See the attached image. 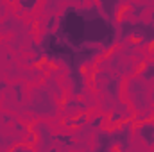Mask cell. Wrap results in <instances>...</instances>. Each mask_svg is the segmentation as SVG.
Masks as SVG:
<instances>
[{
    "mask_svg": "<svg viewBox=\"0 0 154 152\" xmlns=\"http://www.w3.org/2000/svg\"><path fill=\"white\" fill-rule=\"evenodd\" d=\"M75 50L93 47L109 54L118 43V29L109 18H106L97 2L66 4L57 13V25L54 31Z\"/></svg>",
    "mask_w": 154,
    "mask_h": 152,
    "instance_id": "6da1fadb",
    "label": "cell"
},
{
    "mask_svg": "<svg viewBox=\"0 0 154 152\" xmlns=\"http://www.w3.org/2000/svg\"><path fill=\"white\" fill-rule=\"evenodd\" d=\"M39 50L41 56L48 63L63 65L68 72V81L72 86V93L75 97L84 95L86 91V63L79 56V50L70 47L63 38H59L56 32H43L39 38Z\"/></svg>",
    "mask_w": 154,
    "mask_h": 152,
    "instance_id": "7a4b0ae2",
    "label": "cell"
},
{
    "mask_svg": "<svg viewBox=\"0 0 154 152\" xmlns=\"http://www.w3.org/2000/svg\"><path fill=\"white\" fill-rule=\"evenodd\" d=\"M129 39H134L140 45H152L154 43V23L145 20H131Z\"/></svg>",
    "mask_w": 154,
    "mask_h": 152,
    "instance_id": "3957f363",
    "label": "cell"
},
{
    "mask_svg": "<svg viewBox=\"0 0 154 152\" xmlns=\"http://www.w3.org/2000/svg\"><path fill=\"white\" fill-rule=\"evenodd\" d=\"M136 138L149 149H154V120H147V122H142V123H136L134 125V131Z\"/></svg>",
    "mask_w": 154,
    "mask_h": 152,
    "instance_id": "277c9868",
    "label": "cell"
},
{
    "mask_svg": "<svg viewBox=\"0 0 154 152\" xmlns=\"http://www.w3.org/2000/svg\"><path fill=\"white\" fill-rule=\"evenodd\" d=\"M97 5H99L100 13L106 18H109L113 23H118L120 22L118 20V11L122 7V2H118V0H100V2H97Z\"/></svg>",
    "mask_w": 154,
    "mask_h": 152,
    "instance_id": "5b68a950",
    "label": "cell"
},
{
    "mask_svg": "<svg viewBox=\"0 0 154 152\" xmlns=\"http://www.w3.org/2000/svg\"><path fill=\"white\" fill-rule=\"evenodd\" d=\"M88 120H90V113L88 111H81L79 114H74L72 118H66L63 122V125L65 127H70V129H75V127H82Z\"/></svg>",
    "mask_w": 154,
    "mask_h": 152,
    "instance_id": "8992f818",
    "label": "cell"
},
{
    "mask_svg": "<svg viewBox=\"0 0 154 152\" xmlns=\"http://www.w3.org/2000/svg\"><path fill=\"white\" fill-rule=\"evenodd\" d=\"M138 77L143 82H154V63H143L138 66Z\"/></svg>",
    "mask_w": 154,
    "mask_h": 152,
    "instance_id": "52a82bcc",
    "label": "cell"
},
{
    "mask_svg": "<svg viewBox=\"0 0 154 152\" xmlns=\"http://www.w3.org/2000/svg\"><path fill=\"white\" fill-rule=\"evenodd\" d=\"M106 122V114H95L91 120H88L84 125H82V131H100L102 129V123Z\"/></svg>",
    "mask_w": 154,
    "mask_h": 152,
    "instance_id": "ba28073f",
    "label": "cell"
},
{
    "mask_svg": "<svg viewBox=\"0 0 154 152\" xmlns=\"http://www.w3.org/2000/svg\"><path fill=\"white\" fill-rule=\"evenodd\" d=\"M54 140H56L57 143H61L63 147H72V145H74V136H72V134H63V132H61V134H56Z\"/></svg>",
    "mask_w": 154,
    "mask_h": 152,
    "instance_id": "9c48e42d",
    "label": "cell"
},
{
    "mask_svg": "<svg viewBox=\"0 0 154 152\" xmlns=\"http://www.w3.org/2000/svg\"><path fill=\"white\" fill-rule=\"evenodd\" d=\"M57 25V14H48V20L45 22V32H54Z\"/></svg>",
    "mask_w": 154,
    "mask_h": 152,
    "instance_id": "30bf717a",
    "label": "cell"
},
{
    "mask_svg": "<svg viewBox=\"0 0 154 152\" xmlns=\"http://www.w3.org/2000/svg\"><path fill=\"white\" fill-rule=\"evenodd\" d=\"M18 5H20V9H23V11H32L34 7H38V0H20Z\"/></svg>",
    "mask_w": 154,
    "mask_h": 152,
    "instance_id": "8fae6325",
    "label": "cell"
},
{
    "mask_svg": "<svg viewBox=\"0 0 154 152\" xmlns=\"http://www.w3.org/2000/svg\"><path fill=\"white\" fill-rule=\"evenodd\" d=\"M9 152H36V150H32V149H29L27 145H14L13 149Z\"/></svg>",
    "mask_w": 154,
    "mask_h": 152,
    "instance_id": "7c38bea8",
    "label": "cell"
},
{
    "mask_svg": "<svg viewBox=\"0 0 154 152\" xmlns=\"http://www.w3.org/2000/svg\"><path fill=\"white\" fill-rule=\"evenodd\" d=\"M27 141H29V143H32V141L36 143V141H38V134H36V132H31V134L27 136Z\"/></svg>",
    "mask_w": 154,
    "mask_h": 152,
    "instance_id": "4fadbf2b",
    "label": "cell"
},
{
    "mask_svg": "<svg viewBox=\"0 0 154 152\" xmlns=\"http://www.w3.org/2000/svg\"><path fill=\"white\" fill-rule=\"evenodd\" d=\"M45 152H61V149H57V147H47Z\"/></svg>",
    "mask_w": 154,
    "mask_h": 152,
    "instance_id": "5bb4252c",
    "label": "cell"
},
{
    "mask_svg": "<svg viewBox=\"0 0 154 152\" xmlns=\"http://www.w3.org/2000/svg\"><path fill=\"white\" fill-rule=\"evenodd\" d=\"M88 152H113L109 149H93V150H88Z\"/></svg>",
    "mask_w": 154,
    "mask_h": 152,
    "instance_id": "9a60e30c",
    "label": "cell"
},
{
    "mask_svg": "<svg viewBox=\"0 0 154 152\" xmlns=\"http://www.w3.org/2000/svg\"><path fill=\"white\" fill-rule=\"evenodd\" d=\"M149 22H152V23H154V11L151 13V20H149Z\"/></svg>",
    "mask_w": 154,
    "mask_h": 152,
    "instance_id": "2e32d148",
    "label": "cell"
},
{
    "mask_svg": "<svg viewBox=\"0 0 154 152\" xmlns=\"http://www.w3.org/2000/svg\"><path fill=\"white\" fill-rule=\"evenodd\" d=\"M118 152H129V150H118Z\"/></svg>",
    "mask_w": 154,
    "mask_h": 152,
    "instance_id": "e0dca14e",
    "label": "cell"
},
{
    "mask_svg": "<svg viewBox=\"0 0 154 152\" xmlns=\"http://www.w3.org/2000/svg\"><path fill=\"white\" fill-rule=\"evenodd\" d=\"M152 120H154V118H152Z\"/></svg>",
    "mask_w": 154,
    "mask_h": 152,
    "instance_id": "ac0fdd59",
    "label": "cell"
}]
</instances>
